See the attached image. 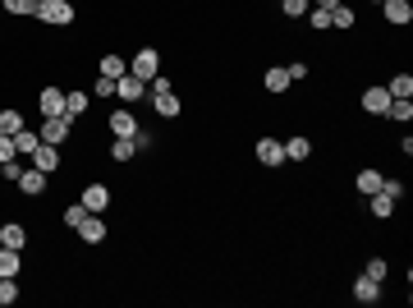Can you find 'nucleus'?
<instances>
[{
	"label": "nucleus",
	"mask_w": 413,
	"mask_h": 308,
	"mask_svg": "<svg viewBox=\"0 0 413 308\" xmlns=\"http://www.w3.org/2000/svg\"><path fill=\"white\" fill-rule=\"evenodd\" d=\"M37 138H42V143H69V120L65 115H42V124H37Z\"/></svg>",
	"instance_id": "7ed1b4c3"
},
{
	"label": "nucleus",
	"mask_w": 413,
	"mask_h": 308,
	"mask_svg": "<svg viewBox=\"0 0 413 308\" xmlns=\"http://www.w3.org/2000/svg\"><path fill=\"white\" fill-rule=\"evenodd\" d=\"M37 106H42V115H65V92L60 88H42Z\"/></svg>",
	"instance_id": "dca6fc26"
},
{
	"label": "nucleus",
	"mask_w": 413,
	"mask_h": 308,
	"mask_svg": "<svg viewBox=\"0 0 413 308\" xmlns=\"http://www.w3.org/2000/svg\"><path fill=\"white\" fill-rule=\"evenodd\" d=\"M354 299H359V304H377L381 299V281H372V276L363 272L359 281H354Z\"/></svg>",
	"instance_id": "ddd939ff"
},
{
	"label": "nucleus",
	"mask_w": 413,
	"mask_h": 308,
	"mask_svg": "<svg viewBox=\"0 0 413 308\" xmlns=\"http://www.w3.org/2000/svg\"><path fill=\"white\" fill-rule=\"evenodd\" d=\"M133 133H138L133 110H110V138H133Z\"/></svg>",
	"instance_id": "6e6552de"
},
{
	"label": "nucleus",
	"mask_w": 413,
	"mask_h": 308,
	"mask_svg": "<svg viewBox=\"0 0 413 308\" xmlns=\"http://www.w3.org/2000/svg\"><path fill=\"white\" fill-rule=\"evenodd\" d=\"M0 10H10V14H37V0H0Z\"/></svg>",
	"instance_id": "c85d7f7f"
},
{
	"label": "nucleus",
	"mask_w": 413,
	"mask_h": 308,
	"mask_svg": "<svg viewBox=\"0 0 413 308\" xmlns=\"http://www.w3.org/2000/svg\"><path fill=\"white\" fill-rule=\"evenodd\" d=\"M313 5H317V10H336L340 0H313Z\"/></svg>",
	"instance_id": "ea45409f"
},
{
	"label": "nucleus",
	"mask_w": 413,
	"mask_h": 308,
	"mask_svg": "<svg viewBox=\"0 0 413 308\" xmlns=\"http://www.w3.org/2000/svg\"><path fill=\"white\" fill-rule=\"evenodd\" d=\"M19 129H23V115H19V110H0V133H10V138H14Z\"/></svg>",
	"instance_id": "cd10ccee"
},
{
	"label": "nucleus",
	"mask_w": 413,
	"mask_h": 308,
	"mask_svg": "<svg viewBox=\"0 0 413 308\" xmlns=\"http://www.w3.org/2000/svg\"><path fill=\"white\" fill-rule=\"evenodd\" d=\"M290 83H294V78H290V69H285V65H271L266 74H262V88H266V92H285Z\"/></svg>",
	"instance_id": "2eb2a0df"
},
{
	"label": "nucleus",
	"mask_w": 413,
	"mask_h": 308,
	"mask_svg": "<svg viewBox=\"0 0 413 308\" xmlns=\"http://www.w3.org/2000/svg\"><path fill=\"white\" fill-rule=\"evenodd\" d=\"M368 207H372V217H391V212H395V198H386V193L377 189V193H368Z\"/></svg>",
	"instance_id": "a878e982"
},
{
	"label": "nucleus",
	"mask_w": 413,
	"mask_h": 308,
	"mask_svg": "<svg viewBox=\"0 0 413 308\" xmlns=\"http://www.w3.org/2000/svg\"><path fill=\"white\" fill-rule=\"evenodd\" d=\"M381 14H386L391 28H409V23H413V5H409V0H381Z\"/></svg>",
	"instance_id": "39448f33"
},
{
	"label": "nucleus",
	"mask_w": 413,
	"mask_h": 308,
	"mask_svg": "<svg viewBox=\"0 0 413 308\" xmlns=\"http://www.w3.org/2000/svg\"><path fill=\"white\" fill-rule=\"evenodd\" d=\"M285 69H290L294 83H299V78H308V65H303V60H294V65H285Z\"/></svg>",
	"instance_id": "58836bf2"
},
{
	"label": "nucleus",
	"mask_w": 413,
	"mask_h": 308,
	"mask_svg": "<svg viewBox=\"0 0 413 308\" xmlns=\"http://www.w3.org/2000/svg\"><path fill=\"white\" fill-rule=\"evenodd\" d=\"M381 193L400 203V198H404V179H386V175H381Z\"/></svg>",
	"instance_id": "473e14b6"
},
{
	"label": "nucleus",
	"mask_w": 413,
	"mask_h": 308,
	"mask_svg": "<svg viewBox=\"0 0 413 308\" xmlns=\"http://www.w3.org/2000/svg\"><path fill=\"white\" fill-rule=\"evenodd\" d=\"M14 156H19L14 138H10V133H0V166H5V161H14Z\"/></svg>",
	"instance_id": "72a5a7b5"
},
{
	"label": "nucleus",
	"mask_w": 413,
	"mask_h": 308,
	"mask_svg": "<svg viewBox=\"0 0 413 308\" xmlns=\"http://www.w3.org/2000/svg\"><path fill=\"white\" fill-rule=\"evenodd\" d=\"M19 267H23L19 249H5V244H0V276H19Z\"/></svg>",
	"instance_id": "5701e85b"
},
{
	"label": "nucleus",
	"mask_w": 413,
	"mask_h": 308,
	"mask_svg": "<svg viewBox=\"0 0 413 308\" xmlns=\"http://www.w3.org/2000/svg\"><path fill=\"white\" fill-rule=\"evenodd\" d=\"M87 101H92V92H83V88H74V92H65V120L74 124L78 115L87 110Z\"/></svg>",
	"instance_id": "4468645a"
},
{
	"label": "nucleus",
	"mask_w": 413,
	"mask_h": 308,
	"mask_svg": "<svg viewBox=\"0 0 413 308\" xmlns=\"http://www.w3.org/2000/svg\"><path fill=\"white\" fill-rule=\"evenodd\" d=\"M19 299V286H14V276H0V308H10Z\"/></svg>",
	"instance_id": "c756f323"
},
{
	"label": "nucleus",
	"mask_w": 413,
	"mask_h": 308,
	"mask_svg": "<svg viewBox=\"0 0 413 308\" xmlns=\"http://www.w3.org/2000/svg\"><path fill=\"white\" fill-rule=\"evenodd\" d=\"M308 156H313V138L294 133L290 143H285V161H308Z\"/></svg>",
	"instance_id": "6ab92c4d"
},
{
	"label": "nucleus",
	"mask_w": 413,
	"mask_h": 308,
	"mask_svg": "<svg viewBox=\"0 0 413 308\" xmlns=\"http://www.w3.org/2000/svg\"><path fill=\"white\" fill-rule=\"evenodd\" d=\"M303 19H308V23H313L317 33H326V28H331V10H317V5H313V10H308V14H303Z\"/></svg>",
	"instance_id": "7c9ffc66"
},
{
	"label": "nucleus",
	"mask_w": 413,
	"mask_h": 308,
	"mask_svg": "<svg viewBox=\"0 0 413 308\" xmlns=\"http://www.w3.org/2000/svg\"><path fill=\"white\" fill-rule=\"evenodd\" d=\"M37 143H42V138H37L33 129H19V133H14V147H19V156H33Z\"/></svg>",
	"instance_id": "393cba45"
},
{
	"label": "nucleus",
	"mask_w": 413,
	"mask_h": 308,
	"mask_svg": "<svg viewBox=\"0 0 413 308\" xmlns=\"http://www.w3.org/2000/svg\"><path fill=\"white\" fill-rule=\"evenodd\" d=\"M386 92H391V97H413V74H391Z\"/></svg>",
	"instance_id": "b1692460"
},
{
	"label": "nucleus",
	"mask_w": 413,
	"mask_h": 308,
	"mask_svg": "<svg viewBox=\"0 0 413 308\" xmlns=\"http://www.w3.org/2000/svg\"><path fill=\"white\" fill-rule=\"evenodd\" d=\"M280 10L290 14V19H303V14L313 10V0H280Z\"/></svg>",
	"instance_id": "2f4dec72"
},
{
	"label": "nucleus",
	"mask_w": 413,
	"mask_h": 308,
	"mask_svg": "<svg viewBox=\"0 0 413 308\" xmlns=\"http://www.w3.org/2000/svg\"><path fill=\"white\" fill-rule=\"evenodd\" d=\"M101 74H106V78H120V74H129V65H124V60H120V55H101Z\"/></svg>",
	"instance_id": "bb28decb"
},
{
	"label": "nucleus",
	"mask_w": 413,
	"mask_h": 308,
	"mask_svg": "<svg viewBox=\"0 0 413 308\" xmlns=\"http://www.w3.org/2000/svg\"><path fill=\"white\" fill-rule=\"evenodd\" d=\"M92 97H115V78H106V74H101L97 83H92Z\"/></svg>",
	"instance_id": "f704fd0d"
},
{
	"label": "nucleus",
	"mask_w": 413,
	"mask_h": 308,
	"mask_svg": "<svg viewBox=\"0 0 413 308\" xmlns=\"http://www.w3.org/2000/svg\"><path fill=\"white\" fill-rule=\"evenodd\" d=\"M257 166H285V143L280 138H257Z\"/></svg>",
	"instance_id": "0eeeda50"
},
{
	"label": "nucleus",
	"mask_w": 413,
	"mask_h": 308,
	"mask_svg": "<svg viewBox=\"0 0 413 308\" xmlns=\"http://www.w3.org/2000/svg\"><path fill=\"white\" fill-rule=\"evenodd\" d=\"M354 23H359V14H354V10H349V5H345V0H340L336 10H331V28H340V33H349Z\"/></svg>",
	"instance_id": "aec40b11"
},
{
	"label": "nucleus",
	"mask_w": 413,
	"mask_h": 308,
	"mask_svg": "<svg viewBox=\"0 0 413 308\" xmlns=\"http://www.w3.org/2000/svg\"><path fill=\"white\" fill-rule=\"evenodd\" d=\"M78 203H83L87 212H106V207H110V189H106V184H87Z\"/></svg>",
	"instance_id": "1a4fd4ad"
},
{
	"label": "nucleus",
	"mask_w": 413,
	"mask_h": 308,
	"mask_svg": "<svg viewBox=\"0 0 413 308\" xmlns=\"http://www.w3.org/2000/svg\"><path fill=\"white\" fill-rule=\"evenodd\" d=\"M142 92H147V83H142V78H133V74H120V78H115V97H120L124 106L142 101Z\"/></svg>",
	"instance_id": "423d86ee"
},
{
	"label": "nucleus",
	"mask_w": 413,
	"mask_h": 308,
	"mask_svg": "<svg viewBox=\"0 0 413 308\" xmlns=\"http://www.w3.org/2000/svg\"><path fill=\"white\" fill-rule=\"evenodd\" d=\"M147 83H152V92H174V78H165V74L147 78Z\"/></svg>",
	"instance_id": "4c0bfd02"
},
{
	"label": "nucleus",
	"mask_w": 413,
	"mask_h": 308,
	"mask_svg": "<svg viewBox=\"0 0 413 308\" xmlns=\"http://www.w3.org/2000/svg\"><path fill=\"white\" fill-rule=\"evenodd\" d=\"M368 276L372 281H386V258H368Z\"/></svg>",
	"instance_id": "e433bc0d"
},
{
	"label": "nucleus",
	"mask_w": 413,
	"mask_h": 308,
	"mask_svg": "<svg viewBox=\"0 0 413 308\" xmlns=\"http://www.w3.org/2000/svg\"><path fill=\"white\" fill-rule=\"evenodd\" d=\"M133 152H138L133 138H110V161H133Z\"/></svg>",
	"instance_id": "4be33fe9"
},
{
	"label": "nucleus",
	"mask_w": 413,
	"mask_h": 308,
	"mask_svg": "<svg viewBox=\"0 0 413 308\" xmlns=\"http://www.w3.org/2000/svg\"><path fill=\"white\" fill-rule=\"evenodd\" d=\"M386 106H391V92L386 88H368L363 92V110H368V115H386Z\"/></svg>",
	"instance_id": "f3484780"
},
{
	"label": "nucleus",
	"mask_w": 413,
	"mask_h": 308,
	"mask_svg": "<svg viewBox=\"0 0 413 308\" xmlns=\"http://www.w3.org/2000/svg\"><path fill=\"white\" fill-rule=\"evenodd\" d=\"M0 244H5V249H19V254H23V244H28V226H19V221H5V226H0Z\"/></svg>",
	"instance_id": "9b49d317"
},
{
	"label": "nucleus",
	"mask_w": 413,
	"mask_h": 308,
	"mask_svg": "<svg viewBox=\"0 0 413 308\" xmlns=\"http://www.w3.org/2000/svg\"><path fill=\"white\" fill-rule=\"evenodd\" d=\"M354 184H359V193H363V198H368V193H377V189H381V170H372V166H363V170H359V179H354Z\"/></svg>",
	"instance_id": "412c9836"
},
{
	"label": "nucleus",
	"mask_w": 413,
	"mask_h": 308,
	"mask_svg": "<svg viewBox=\"0 0 413 308\" xmlns=\"http://www.w3.org/2000/svg\"><path fill=\"white\" fill-rule=\"evenodd\" d=\"M377 5H381V0H377Z\"/></svg>",
	"instance_id": "a19ab883"
},
{
	"label": "nucleus",
	"mask_w": 413,
	"mask_h": 308,
	"mask_svg": "<svg viewBox=\"0 0 413 308\" xmlns=\"http://www.w3.org/2000/svg\"><path fill=\"white\" fill-rule=\"evenodd\" d=\"M37 19L51 28H69L74 23V5L69 0H37Z\"/></svg>",
	"instance_id": "f257e3e1"
},
{
	"label": "nucleus",
	"mask_w": 413,
	"mask_h": 308,
	"mask_svg": "<svg viewBox=\"0 0 413 308\" xmlns=\"http://www.w3.org/2000/svg\"><path fill=\"white\" fill-rule=\"evenodd\" d=\"M83 217H87V207H83V203H69V207H65V226H78Z\"/></svg>",
	"instance_id": "c9c22d12"
},
{
	"label": "nucleus",
	"mask_w": 413,
	"mask_h": 308,
	"mask_svg": "<svg viewBox=\"0 0 413 308\" xmlns=\"http://www.w3.org/2000/svg\"><path fill=\"white\" fill-rule=\"evenodd\" d=\"M19 189L28 193V198H37V193H46V170H37V166H28L19 175Z\"/></svg>",
	"instance_id": "f8f14e48"
},
{
	"label": "nucleus",
	"mask_w": 413,
	"mask_h": 308,
	"mask_svg": "<svg viewBox=\"0 0 413 308\" xmlns=\"http://www.w3.org/2000/svg\"><path fill=\"white\" fill-rule=\"evenodd\" d=\"M74 230H78V240H83V244H101V240H106V221H101V212H87Z\"/></svg>",
	"instance_id": "20e7f679"
},
{
	"label": "nucleus",
	"mask_w": 413,
	"mask_h": 308,
	"mask_svg": "<svg viewBox=\"0 0 413 308\" xmlns=\"http://www.w3.org/2000/svg\"><path fill=\"white\" fill-rule=\"evenodd\" d=\"M28 161H33L37 170H46V175H51L55 166H60V147H55V143H37V152L28 156Z\"/></svg>",
	"instance_id": "9d476101"
},
{
	"label": "nucleus",
	"mask_w": 413,
	"mask_h": 308,
	"mask_svg": "<svg viewBox=\"0 0 413 308\" xmlns=\"http://www.w3.org/2000/svg\"><path fill=\"white\" fill-rule=\"evenodd\" d=\"M156 69H161V51H156V46H142V51L129 60V74L142 78V83H147V78H156Z\"/></svg>",
	"instance_id": "f03ea898"
},
{
	"label": "nucleus",
	"mask_w": 413,
	"mask_h": 308,
	"mask_svg": "<svg viewBox=\"0 0 413 308\" xmlns=\"http://www.w3.org/2000/svg\"><path fill=\"white\" fill-rule=\"evenodd\" d=\"M152 106H156V115H161V120H174V115L184 110L174 92H152Z\"/></svg>",
	"instance_id": "a211bd4d"
}]
</instances>
